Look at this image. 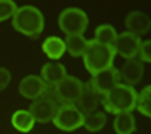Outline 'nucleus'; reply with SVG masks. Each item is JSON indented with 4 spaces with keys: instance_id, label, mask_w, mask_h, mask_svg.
I'll list each match as a JSON object with an SVG mask.
<instances>
[{
    "instance_id": "nucleus-20",
    "label": "nucleus",
    "mask_w": 151,
    "mask_h": 134,
    "mask_svg": "<svg viewBox=\"0 0 151 134\" xmlns=\"http://www.w3.org/2000/svg\"><path fill=\"white\" fill-rule=\"evenodd\" d=\"M105 122H107V117L104 112H92L83 117V128L90 133H99L100 129H104Z\"/></svg>"
},
{
    "instance_id": "nucleus-21",
    "label": "nucleus",
    "mask_w": 151,
    "mask_h": 134,
    "mask_svg": "<svg viewBox=\"0 0 151 134\" xmlns=\"http://www.w3.org/2000/svg\"><path fill=\"white\" fill-rule=\"evenodd\" d=\"M143 115H146L148 119L151 117V87H144L139 94L136 95V107Z\"/></svg>"
},
{
    "instance_id": "nucleus-9",
    "label": "nucleus",
    "mask_w": 151,
    "mask_h": 134,
    "mask_svg": "<svg viewBox=\"0 0 151 134\" xmlns=\"http://www.w3.org/2000/svg\"><path fill=\"white\" fill-rule=\"evenodd\" d=\"M139 46H141V39L137 36L131 32H122L117 34V39L114 43V51L116 54H121L126 60H134L137 58Z\"/></svg>"
},
{
    "instance_id": "nucleus-4",
    "label": "nucleus",
    "mask_w": 151,
    "mask_h": 134,
    "mask_svg": "<svg viewBox=\"0 0 151 134\" xmlns=\"http://www.w3.org/2000/svg\"><path fill=\"white\" fill-rule=\"evenodd\" d=\"M58 26L66 36H83L88 26V17L82 9H65L58 17Z\"/></svg>"
},
{
    "instance_id": "nucleus-24",
    "label": "nucleus",
    "mask_w": 151,
    "mask_h": 134,
    "mask_svg": "<svg viewBox=\"0 0 151 134\" xmlns=\"http://www.w3.org/2000/svg\"><path fill=\"white\" fill-rule=\"evenodd\" d=\"M10 80H12V75H10V71H9L7 68L0 66V92H2V90H5V88L9 87Z\"/></svg>"
},
{
    "instance_id": "nucleus-2",
    "label": "nucleus",
    "mask_w": 151,
    "mask_h": 134,
    "mask_svg": "<svg viewBox=\"0 0 151 134\" xmlns=\"http://www.w3.org/2000/svg\"><path fill=\"white\" fill-rule=\"evenodd\" d=\"M136 95L137 92L134 90V87L119 83L117 87H114L110 92L102 97V104L104 109L109 114H122V112H132L136 107Z\"/></svg>"
},
{
    "instance_id": "nucleus-10",
    "label": "nucleus",
    "mask_w": 151,
    "mask_h": 134,
    "mask_svg": "<svg viewBox=\"0 0 151 134\" xmlns=\"http://www.w3.org/2000/svg\"><path fill=\"white\" fill-rule=\"evenodd\" d=\"M100 102H102V97L92 88V85L90 83H83L82 92H80L75 104L78 107V110L83 115H87V114H92V112H97V107L100 105Z\"/></svg>"
},
{
    "instance_id": "nucleus-6",
    "label": "nucleus",
    "mask_w": 151,
    "mask_h": 134,
    "mask_svg": "<svg viewBox=\"0 0 151 134\" xmlns=\"http://www.w3.org/2000/svg\"><path fill=\"white\" fill-rule=\"evenodd\" d=\"M83 117L85 115L78 110L75 104H61L55 115V119H53V124L61 131L71 133V131L83 126Z\"/></svg>"
},
{
    "instance_id": "nucleus-11",
    "label": "nucleus",
    "mask_w": 151,
    "mask_h": 134,
    "mask_svg": "<svg viewBox=\"0 0 151 134\" xmlns=\"http://www.w3.org/2000/svg\"><path fill=\"white\" fill-rule=\"evenodd\" d=\"M46 92H48V87L37 75H29L26 78H22L19 83V94L29 100H36V99L42 97Z\"/></svg>"
},
{
    "instance_id": "nucleus-19",
    "label": "nucleus",
    "mask_w": 151,
    "mask_h": 134,
    "mask_svg": "<svg viewBox=\"0 0 151 134\" xmlns=\"http://www.w3.org/2000/svg\"><path fill=\"white\" fill-rule=\"evenodd\" d=\"M117 39V32L116 29L109 24H102V26H99L95 29V39L97 43H100V44H105V46H114V43Z\"/></svg>"
},
{
    "instance_id": "nucleus-17",
    "label": "nucleus",
    "mask_w": 151,
    "mask_h": 134,
    "mask_svg": "<svg viewBox=\"0 0 151 134\" xmlns=\"http://www.w3.org/2000/svg\"><path fill=\"white\" fill-rule=\"evenodd\" d=\"M34 119L29 110H15L12 114V126H14L19 133H29L34 128Z\"/></svg>"
},
{
    "instance_id": "nucleus-1",
    "label": "nucleus",
    "mask_w": 151,
    "mask_h": 134,
    "mask_svg": "<svg viewBox=\"0 0 151 134\" xmlns=\"http://www.w3.org/2000/svg\"><path fill=\"white\" fill-rule=\"evenodd\" d=\"M12 26L17 32L24 34L31 39H37L44 29V17L41 10L32 5L17 7L12 17Z\"/></svg>"
},
{
    "instance_id": "nucleus-16",
    "label": "nucleus",
    "mask_w": 151,
    "mask_h": 134,
    "mask_svg": "<svg viewBox=\"0 0 151 134\" xmlns=\"http://www.w3.org/2000/svg\"><path fill=\"white\" fill-rule=\"evenodd\" d=\"M114 131L116 134H132L136 131V119L132 112L117 114L114 119Z\"/></svg>"
},
{
    "instance_id": "nucleus-15",
    "label": "nucleus",
    "mask_w": 151,
    "mask_h": 134,
    "mask_svg": "<svg viewBox=\"0 0 151 134\" xmlns=\"http://www.w3.org/2000/svg\"><path fill=\"white\" fill-rule=\"evenodd\" d=\"M65 41L56 37V36H51L48 39H44L42 43V53L48 56L49 60H60L63 54H65Z\"/></svg>"
},
{
    "instance_id": "nucleus-22",
    "label": "nucleus",
    "mask_w": 151,
    "mask_h": 134,
    "mask_svg": "<svg viewBox=\"0 0 151 134\" xmlns=\"http://www.w3.org/2000/svg\"><path fill=\"white\" fill-rule=\"evenodd\" d=\"M15 10H17L15 2H12V0H0V22L14 17Z\"/></svg>"
},
{
    "instance_id": "nucleus-18",
    "label": "nucleus",
    "mask_w": 151,
    "mask_h": 134,
    "mask_svg": "<svg viewBox=\"0 0 151 134\" xmlns=\"http://www.w3.org/2000/svg\"><path fill=\"white\" fill-rule=\"evenodd\" d=\"M87 43L88 41L85 39L83 36H66V39H65V49L73 58H80V56H83Z\"/></svg>"
},
{
    "instance_id": "nucleus-5",
    "label": "nucleus",
    "mask_w": 151,
    "mask_h": 134,
    "mask_svg": "<svg viewBox=\"0 0 151 134\" xmlns=\"http://www.w3.org/2000/svg\"><path fill=\"white\" fill-rule=\"evenodd\" d=\"M60 105H61V104L55 99V95H51L49 92H46L42 97L32 100L31 107H29V112L32 115L34 122L46 124V122H53Z\"/></svg>"
},
{
    "instance_id": "nucleus-13",
    "label": "nucleus",
    "mask_w": 151,
    "mask_h": 134,
    "mask_svg": "<svg viewBox=\"0 0 151 134\" xmlns=\"http://www.w3.org/2000/svg\"><path fill=\"white\" fill-rule=\"evenodd\" d=\"M126 27H127L126 32H131L139 37V36L146 34L151 29V20L144 12L134 10V12L127 14V17H126Z\"/></svg>"
},
{
    "instance_id": "nucleus-8",
    "label": "nucleus",
    "mask_w": 151,
    "mask_h": 134,
    "mask_svg": "<svg viewBox=\"0 0 151 134\" xmlns=\"http://www.w3.org/2000/svg\"><path fill=\"white\" fill-rule=\"evenodd\" d=\"M92 88L95 90L97 94L104 97V95L110 92L114 87H117L119 83H121V75H119V70L116 68H107V70H102V71H99V73L92 75V80L88 81Z\"/></svg>"
},
{
    "instance_id": "nucleus-12",
    "label": "nucleus",
    "mask_w": 151,
    "mask_h": 134,
    "mask_svg": "<svg viewBox=\"0 0 151 134\" xmlns=\"http://www.w3.org/2000/svg\"><path fill=\"white\" fill-rule=\"evenodd\" d=\"M143 73H144V66L137 58H134V60H126V63L122 65L121 71H119L121 80L126 81L124 85H129V87H134L136 83H139L141 78H143Z\"/></svg>"
},
{
    "instance_id": "nucleus-3",
    "label": "nucleus",
    "mask_w": 151,
    "mask_h": 134,
    "mask_svg": "<svg viewBox=\"0 0 151 134\" xmlns=\"http://www.w3.org/2000/svg\"><path fill=\"white\" fill-rule=\"evenodd\" d=\"M82 58L87 71L90 75H95L102 70L112 68L116 51H114V46H105V44H100V43L92 39L87 43V48L83 51Z\"/></svg>"
},
{
    "instance_id": "nucleus-23",
    "label": "nucleus",
    "mask_w": 151,
    "mask_h": 134,
    "mask_svg": "<svg viewBox=\"0 0 151 134\" xmlns=\"http://www.w3.org/2000/svg\"><path fill=\"white\" fill-rule=\"evenodd\" d=\"M137 56L141 63H151V41H141Z\"/></svg>"
},
{
    "instance_id": "nucleus-14",
    "label": "nucleus",
    "mask_w": 151,
    "mask_h": 134,
    "mask_svg": "<svg viewBox=\"0 0 151 134\" xmlns=\"http://www.w3.org/2000/svg\"><path fill=\"white\" fill-rule=\"evenodd\" d=\"M65 76H66V68L60 63H53V61L46 63L41 70V80L44 81V85L48 88H53L55 85H58Z\"/></svg>"
},
{
    "instance_id": "nucleus-7",
    "label": "nucleus",
    "mask_w": 151,
    "mask_h": 134,
    "mask_svg": "<svg viewBox=\"0 0 151 134\" xmlns=\"http://www.w3.org/2000/svg\"><path fill=\"white\" fill-rule=\"evenodd\" d=\"M82 81L78 80L76 76H70L66 75L58 85L53 87V94H55V99L60 104H75L78 95L82 92Z\"/></svg>"
}]
</instances>
